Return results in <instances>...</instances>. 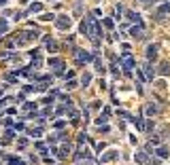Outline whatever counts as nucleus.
<instances>
[{
	"label": "nucleus",
	"mask_w": 170,
	"mask_h": 165,
	"mask_svg": "<svg viewBox=\"0 0 170 165\" xmlns=\"http://www.w3.org/2000/svg\"><path fill=\"white\" fill-rule=\"evenodd\" d=\"M49 66H51V68H55V70H58V72H60L62 68H64V64H62V59H58V57L49 59Z\"/></svg>",
	"instance_id": "nucleus-3"
},
{
	"label": "nucleus",
	"mask_w": 170,
	"mask_h": 165,
	"mask_svg": "<svg viewBox=\"0 0 170 165\" xmlns=\"http://www.w3.org/2000/svg\"><path fill=\"white\" fill-rule=\"evenodd\" d=\"M9 163H11V165H24V163H21V161H19V159H11Z\"/></svg>",
	"instance_id": "nucleus-18"
},
{
	"label": "nucleus",
	"mask_w": 170,
	"mask_h": 165,
	"mask_svg": "<svg viewBox=\"0 0 170 165\" xmlns=\"http://www.w3.org/2000/svg\"><path fill=\"white\" fill-rule=\"evenodd\" d=\"M123 66H125V70H132V68H134V59L130 57V55H125V59H123Z\"/></svg>",
	"instance_id": "nucleus-8"
},
{
	"label": "nucleus",
	"mask_w": 170,
	"mask_h": 165,
	"mask_svg": "<svg viewBox=\"0 0 170 165\" xmlns=\"http://www.w3.org/2000/svg\"><path fill=\"white\" fill-rule=\"evenodd\" d=\"M132 36L134 38H143V30L140 28H132Z\"/></svg>",
	"instance_id": "nucleus-13"
},
{
	"label": "nucleus",
	"mask_w": 170,
	"mask_h": 165,
	"mask_svg": "<svg viewBox=\"0 0 170 165\" xmlns=\"http://www.w3.org/2000/svg\"><path fill=\"white\" fill-rule=\"evenodd\" d=\"M40 19H43V21H51V19H55V17H53V15H43Z\"/></svg>",
	"instance_id": "nucleus-17"
},
{
	"label": "nucleus",
	"mask_w": 170,
	"mask_h": 165,
	"mask_svg": "<svg viewBox=\"0 0 170 165\" xmlns=\"http://www.w3.org/2000/svg\"><path fill=\"white\" fill-rule=\"evenodd\" d=\"M55 25H58L60 30H66V28H70V17H68V15H62V17H58Z\"/></svg>",
	"instance_id": "nucleus-1"
},
{
	"label": "nucleus",
	"mask_w": 170,
	"mask_h": 165,
	"mask_svg": "<svg viewBox=\"0 0 170 165\" xmlns=\"http://www.w3.org/2000/svg\"><path fill=\"white\" fill-rule=\"evenodd\" d=\"M115 157H117V153H109L106 157H104V161H111V159H115Z\"/></svg>",
	"instance_id": "nucleus-16"
},
{
	"label": "nucleus",
	"mask_w": 170,
	"mask_h": 165,
	"mask_svg": "<svg viewBox=\"0 0 170 165\" xmlns=\"http://www.w3.org/2000/svg\"><path fill=\"white\" fill-rule=\"evenodd\" d=\"M40 11H43V4H40V2H36V4L30 7V13H40Z\"/></svg>",
	"instance_id": "nucleus-12"
},
{
	"label": "nucleus",
	"mask_w": 170,
	"mask_h": 165,
	"mask_svg": "<svg viewBox=\"0 0 170 165\" xmlns=\"http://www.w3.org/2000/svg\"><path fill=\"white\" fill-rule=\"evenodd\" d=\"M128 19H130V21H136V24H140V15H136V13H132V11H128Z\"/></svg>",
	"instance_id": "nucleus-10"
},
{
	"label": "nucleus",
	"mask_w": 170,
	"mask_h": 165,
	"mask_svg": "<svg viewBox=\"0 0 170 165\" xmlns=\"http://www.w3.org/2000/svg\"><path fill=\"white\" fill-rule=\"evenodd\" d=\"M92 59H96V57L89 55V53H85V51H79V61H85V64H87V61H92Z\"/></svg>",
	"instance_id": "nucleus-5"
},
{
	"label": "nucleus",
	"mask_w": 170,
	"mask_h": 165,
	"mask_svg": "<svg viewBox=\"0 0 170 165\" xmlns=\"http://www.w3.org/2000/svg\"><path fill=\"white\" fill-rule=\"evenodd\" d=\"M7 30H9V24H7V19H0V36L4 34Z\"/></svg>",
	"instance_id": "nucleus-11"
},
{
	"label": "nucleus",
	"mask_w": 170,
	"mask_h": 165,
	"mask_svg": "<svg viewBox=\"0 0 170 165\" xmlns=\"http://www.w3.org/2000/svg\"><path fill=\"white\" fill-rule=\"evenodd\" d=\"M166 13H170V2H166V4H162V7H159V13H158V17L162 19V17H164Z\"/></svg>",
	"instance_id": "nucleus-6"
},
{
	"label": "nucleus",
	"mask_w": 170,
	"mask_h": 165,
	"mask_svg": "<svg viewBox=\"0 0 170 165\" xmlns=\"http://www.w3.org/2000/svg\"><path fill=\"white\" fill-rule=\"evenodd\" d=\"M155 154H158L159 159H166V157H168V148H166V146H159L158 150H155Z\"/></svg>",
	"instance_id": "nucleus-7"
},
{
	"label": "nucleus",
	"mask_w": 170,
	"mask_h": 165,
	"mask_svg": "<svg viewBox=\"0 0 170 165\" xmlns=\"http://www.w3.org/2000/svg\"><path fill=\"white\" fill-rule=\"evenodd\" d=\"M155 55H158V45H149V47H147V57L155 59Z\"/></svg>",
	"instance_id": "nucleus-2"
},
{
	"label": "nucleus",
	"mask_w": 170,
	"mask_h": 165,
	"mask_svg": "<svg viewBox=\"0 0 170 165\" xmlns=\"http://www.w3.org/2000/svg\"><path fill=\"white\" fill-rule=\"evenodd\" d=\"M136 159H138L140 163H147V154L145 153H138V157H136Z\"/></svg>",
	"instance_id": "nucleus-14"
},
{
	"label": "nucleus",
	"mask_w": 170,
	"mask_h": 165,
	"mask_svg": "<svg viewBox=\"0 0 170 165\" xmlns=\"http://www.w3.org/2000/svg\"><path fill=\"white\" fill-rule=\"evenodd\" d=\"M159 72H162L164 76H168V74H170V64H168V61H164V64L159 66Z\"/></svg>",
	"instance_id": "nucleus-9"
},
{
	"label": "nucleus",
	"mask_w": 170,
	"mask_h": 165,
	"mask_svg": "<svg viewBox=\"0 0 170 165\" xmlns=\"http://www.w3.org/2000/svg\"><path fill=\"white\" fill-rule=\"evenodd\" d=\"M68 154V146H62L60 148V157H66Z\"/></svg>",
	"instance_id": "nucleus-15"
},
{
	"label": "nucleus",
	"mask_w": 170,
	"mask_h": 165,
	"mask_svg": "<svg viewBox=\"0 0 170 165\" xmlns=\"http://www.w3.org/2000/svg\"><path fill=\"white\" fill-rule=\"evenodd\" d=\"M145 76H147V81H153V76H155V70L151 68V64L145 66Z\"/></svg>",
	"instance_id": "nucleus-4"
},
{
	"label": "nucleus",
	"mask_w": 170,
	"mask_h": 165,
	"mask_svg": "<svg viewBox=\"0 0 170 165\" xmlns=\"http://www.w3.org/2000/svg\"><path fill=\"white\" fill-rule=\"evenodd\" d=\"M4 2H7V0H0V4H4Z\"/></svg>",
	"instance_id": "nucleus-19"
}]
</instances>
